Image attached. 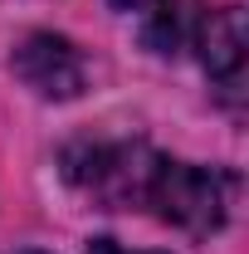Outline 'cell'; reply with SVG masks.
<instances>
[{
  "label": "cell",
  "instance_id": "1",
  "mask_svg": "<svg viewBox=\"0 0 249 254\" xmlns=\"http://www.w3.org/2000/svg\"><path fill=\"white\" fill-rule=\"evenodd\" d=\"M161 161L166 157L142 142H83L63 152V176L108 210H147Z\"/></svg>",
  "mask_w": 249,
  "mask_h": 254
},
{
  "label": "cell",
  "instance_id": "2",
  "mask_svg": "<svg viewBox=\"0 0 249 254\" xmlns=\"http://www.w3.org/2000/svg\"><path fill=\"white\" fill-rule=\"evenodd\" d=\"M156 220H171L190 230V235H210L225 225L230 215V181L220 171H205V166H186V161H161L156 171L152 200H147Z\"/></svg>",
  "mask_w": 249,
  "mask_h": 254
},
{
  "label": "cell",
  "instance_id": "3",
  "mask_svg": "<svg viewBox=\"0 0 249 254\" xmlns=\"http://www.w3.org/2000/svg\"><path fill=\"white\" fill-rule=\"evenodd\" d=\"M10 68L15 78L34 88L39 98H78L83 83H88V68H83V54L63 39V34H25L10 54Z\"/></svg>",
  "mask_w": 249,
  "mask_h": 254
},
{
  "label": "cell",
  "instance_id": "4",
  "mask_svg": "<svg viewBox=\"0 0 249 254\" xmlns=\"http://www.w3.org/2000/svg\"><path fill=\"white\" fill-rule=\"evenodd\" d=\"M200 59L205 73L215 78L225 103L245 98V64H249V34H245V10L240 5H220L210 20L200 25Z\"/></svg>",
  "mask_w": 249,
  "mask_h": 254
},
{
  "label": "cell",
  "instance_id": "5",
  "mask_svg": "<svg viewBox=\"0 0 249 254\" xmlns=\"http://www.w3.org/2000/svg\"><path fill=\"white\" fill-rule=\"evenodd\" d=\"M88 254H127V250L118 245V240H93V245H88Z\"/></svg>",
  "mask_w": 249,
  "mask_h": 254
},
{
  "label": "cell",
  "instance_id": "6",
  "mask_svg": "<svg viewBox=\"0 0 249 254\" xmlns=\"http://www.w3.org/2000/svg\"><path fill=\"white\" fill-rule=\"evenodd\" d=\"M118 10H152V5H161V0H113Z\"/></svg>",
  "mask_w": 249,
  "mask_h": 254
},
{
  "label": "cell",
  "instance_id": "7",
  "mask_svg": "<svg viewBox=\"0 0 249 254\" xmlns=\"http://www.w3.org/2000/svg\"><path fill=\"white\" fill-rule=\"evenodd\" d=\"M25 254H39V250H25Z\"/></svg>",
  "mask_w": 249,
  "mask_h": 254
}]
</instances>
